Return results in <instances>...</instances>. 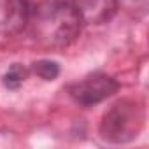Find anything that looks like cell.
Returning <instances> with one entry per match:
<instances>
[{"instance_id": "obj_1", "label": "cell", "mask_w": 149, "mask_h": 149, "mask_svg": "<svg viewBox=\"0 0 149 149\" xmlns=\"http://www.w3.org/2000/svg\"><path fill=\"white\" fill-rule=\"evenodd\" d=\"M23 25L42 46H68L81 32L83 21L72 0H19Z\"/></svg>"}, {"instance_id": "obj_2", "label": "cell", "mask_w": 149, "mask_h": 149, "mask_svg": "<svg viewBox=\"0 0 149 149\" xmlns=\"http://www.w3.org/2000/svg\"><path fill=\"white\" fill-rule=\"evenodd\" d=\"M142 125V116L137 105L130 102H121L114 105L102 121V137L111 142H128L137 137Z\"/></svg>"}, {"instance_id": "obj_3", "label": "cell", "mask_w": 149, "mask_h": 149, "mask_svg": "<svg viewBox=\"0 0 149 149\" xmlns=\"http://www.w3.org/2000/svg\"><path fill=\"white\" fill-rule=\"evenodd\" d=\"M118 88L119 84L114 77L107 76V74H93V76L72 84L68 93L74 98V102H77L79 105H84V107H90L114 95Z\"/></svg>"}, {"instance_id": "obj_4", "label": "cell", "mask_w": 149, "mask_h": 149, "mask_svg": "<svg viewBox=\"0 0 149 149\" xmlns=\"http://www.w3.org/2000/svg\"><path fill=\"white\" fill-rule=\"evenodd\" d=\"M83 25H100L109 21L118 11V0H72Z\"/></svg>"}, {"instance_id": "obj_5", "label": "cell", "mask_w": 149, "mask_h": 149, "mask_svg": "<svg viewBox=\"0 0 149 149\" xmlns=\"http://www.w3.org/2000/svg\"><path fill=\"white\" fill-rule=\"evenodd\" d=\"M35 72L42 79L53 81L58 76L60 68H58V63H54V61H39V63H35Z\"/></svg>"}, {"instance_id": "obj_6", "label": "cell", "mask_w": 149, "mask_h": 149, "mask_svg": "<svg viewBox=\"0 0 149 149\" xmlns=\"http://www.w3.org/2000/svg\"><path fill=\"white\" fill-rule=\"evenodd\" d=\"M25 81V70L21 67H13L4 77V83L7 88H18Z\"/></svg>"}, {"instance_id": "obj_7", "label": "cell", "mask_w": 149, "mask_h": 149, "mask_svg": "<svg viewBox=\"0 0 149 149\" xmlns=\"http://www.w3.org/2000/svg\"><path fill=\"white\" fill-rule=\"evenodd\" d=\"M118 6H123L126 9L137 11V9H142L146 6V0H118Z\"/></svg>"}]
</instances>
